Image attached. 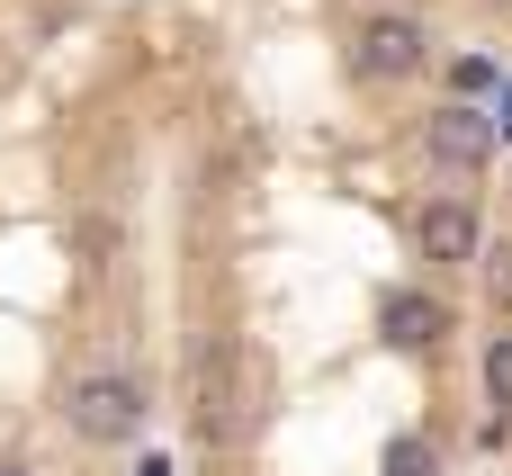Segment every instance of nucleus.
<instances>
[{
    "label": "nucleus",
    "mask_w": 512,
    "mask_h": 476,
    "mask_svg": "<svg viewBox=\"0 0 512 476\" xmlns=\"http://www.w3.org/2000/svg\"><path fill=\"white\" fill-rule=\"evenodd\" d=\"M432 63V27L414 9H369L360 36H351V72L360 81H414Z\"/></svg>",
    "instance_id": "obj_2"
},
{
    "label": "nucleus",
    "mask_w": 512,
    "mask_h": 476,
    "mask_svg": "<svg viewBox=\"0 0 512 476\" xmlns=\"http://www.w3.org/2000/svg\"><path fill=\"white\" fill-rule=\"evenodd\" d=\"M486 297H495V315L512 324V243H504V252H486Z\"/></svg>",
    "instance_id": "obj_8"
},
{
    "label": "nucleus",
    "mask_w": 512,
    "mask_h": 476,
    "mask_svg": "<svg viewBox=\"0 0 512 476\" xmlns=\"http://www.w3.org/2000/svg\"><path fill=\"white\" fill-rule=\"evenodd\" d=\"M0 476H36V468H18V459H0Z\"/></svg>",
    "instance_id": "obj_10"
},
{
    "label": "nucleus",
    "mask_w": 512,
    "mask_h": 476,
    "mask_svg": "<svg viewBox=\"0 0 512 476\" xmlns=\"http://www.w3.org/2000/svg\"><path fill=\"white\" fill-rule=\"evenodd\" d=\"M504 9H512V0H504Z\"/></svg>",
    "instance_id": "obj_11"
},
{
    "label": "nucleus",
    "mask_w": 512,
    "mask_h": 476,
    "mask_svg": "<svg viewBox=\"0 0 512 476\" xmlns=\"http://www.w3.org/2000/svg\"><path fill=\"white\" fill-rule=\"evenodd\" d=\"M423 261L432 270H459V261H486V234H477V207L468 198H441V207H423Z\"/></svg>",
    "instance_id": "obj_4"
},
{
    "label": "nucleus",
    "mask_w": 512,
    "mask_h": 476,
    "mask_svg": "<svg viewBox=\"0 0 512 476\" xmlns=\"http://www.w3.org/2000/svg\"><path fill=\"white\" fill-rule=\"evenodd\" d=\"M378 468H387V476H441V450H432V441H423V432H396V441H387V459H378Z\"/></svg>",
    "instance_id": "obj_6"
},
{
    "label": "nucleus",
    "mask_w": 512,
    "mask_h": 476,
    "mask_svg": "<svg viewBox=\"0 0 512 476\" xmlns=\"http://www.w3.org/2000/svg\"><path fill=\"white\" fill-rule=\"evenodd\" d=\"M63 423L99 450H126V441H144V387L117 378V369H81L63 387Z\"/></svg>",
    "instance_id": "obj_1"
},
{
    "label": "nucleus",
    "mask_w": 512,
    "mask_h": 476,
    "mask_svg": "<svg viewBox=\"0 0 512 476\" xmlns=\"http://www.w3.org/2000/svg\"><path fill=\"white\" fill-rule=\"evenodd\" d=\"M486 108H495V135H512V81L495 90V99H486Z\"/></svg>",
    "instance_id": "obj_9"
},
{
    "label": "nucleus",
    "mask_w": 512,
    "mask_h": 476,
    "mask_svg": "<svg viewBox=\"0 0 512 476\" xmlns=\"http://www.w3.org/2000/svg\"><path fill=\"white\" fill-rule=\"evenodd\" d=\"M423 153L450 162V171H486V162H495V108H468V99L432 108V117H423Z\"/></svg>",
    "instance_id": "obj_3"
},
{
    "label": "nucleus",
    "mask_w": 512,
    "mask_h": 476,
    "mask_svg": "<svg viewBox=\"0 0 512 476\" xmlns=\"http://www.w3.org/2000/svg\"><path fill=\"white\" fill-rule=\"evenodd\" d=\"M378 333H387L396 351H432V342L450 333V306L423 297V288H387V297H378Z\"/></svg>",
    "instance_id": "obj_5"
},
{
    "label": "nucleus",
    "mask_w": 512,
    "mask_h": 476,
    "mask_svg": "<svg viewBox=\"0 0 512 476\" xmlns=\"http://www.w3.org/2000/svg\"><path fill=\"white\" fill-rule=\"evenodd\" d=\"M486 396H495V405L512 414V324L495 333V342H486Z\"/></svg>",
    "instance_id": "obj_7"
}]
</instances>
